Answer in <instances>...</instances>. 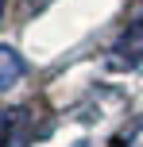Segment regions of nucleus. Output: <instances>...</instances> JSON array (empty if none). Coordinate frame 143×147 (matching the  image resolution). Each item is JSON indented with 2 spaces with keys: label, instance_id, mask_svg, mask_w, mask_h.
<instances>
[{
  "label": "nucleus",
  "instance_id": "1",
  "mask_svg": "<svg viewBox=\"0 0 143 147\" xmlns=\"http://www.w3.org/2000/svg\"><path fill=\"white\" fill-rule=\"evenodd\" d=\"M19 78H23V58L12 47H0V93H8Z\"/></svg>",
  "mask_w": 143,
  "mask_h": 147
},
{
  "label": "nucleus",
  "instance_id": "2",
  "mask_svg": "<svg viewBox=\"0 0 143 147\" xmlns=\"http://www.w3.org/2000/svg\"><path fill=\"white\" fill-rule=\"evenodd\" d=\"M0 23H4V0H0Z\"/></svg>",
  "mask_w": 143,
  "mask_h": 147
}]
</instances>
